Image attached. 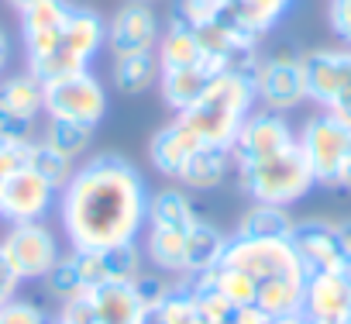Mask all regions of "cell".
<instances>
[{"mask_svg": "<svg viewBox=\"0 0 351 324\" xmlns=\"http://www.w3.org/2000/svg\"><path fill=\"white\" fill-rule=\"evenodd\" d=\"M148 183L134 162L100 152L80 162L59 190V224L73 252L134 245L148 218Z\"/></svg>", "mask_w": 351, "mask_h": 324, "instance_id": "obj_1", "label": "cell"}, {"mask_svg": "<svg viewBox=\"0 0 351 324\" xmlns=\"http://www.w3.org/2000/svg\"><path fill=\"white\" fill-rule=\"evenodd\" d=\"M258 107L255 100V86H252V73H214L207 80V86L200 90V97L180 111V117L204 145H224L231 148L234 135L241 131L245 117Z\"/></svg>", "mask_w": 351, "mask_h": 324, "instance_id": "obj_2", "label": "cell"}, {"mask_svg": "<svg viewBox=\"0 0 351 324\" xmlns=\"http://www.w3.org/2000/svg\"><path fill=\"white\" fill-rule=\"evenodd\" d=\"M234 173H238V187L252 197V204L293 207L296 200H303L317 187L300 145L282 148V152H276L269 159L248 162V166H238Z\"/></svg>", "mask_w": 351, "mask_h": 324, "instance_id": "obj_3", "label": "cell"}, {"mask_svg": "<svg viewBox=\"0 0 351 324\" xmlns=\"http://www.w3.org/2000/svg\"><path fill=\"white\" fill-rule=\"evenodd\" d=\"M104 49H107V18L100 11H93V8L73 4L69 18L62 25V38H59L56 52H49L45 59H38L28 69L45 83V80H56V76L93 69V62Z\"/></svg>", "mask_w": 351, "mask_h": 324, "instance_id": "obj_4", "label": "cell"}, {"mask_svg": "<svg viewBox=\"0 0 351 324\" xmlns=\"http://www.w3.org/2000/svg\"><path fill=\"white\" fill-rule=\"evenodd\" d=\"M296 145L317 187H341V173L351 159V124L330 111H317L296 128Z\"/></svg>", "mask_w": 351, "mask_h": 324, "instance_id": "obj_5", "label": "cell"}, {"mask_svg": "<svg viewBox=\"0 0 351 324\" xmlns=\"http://www.w3.org/2000/svg\"><path fill=\"white\" fill-rule=\"evenodd\" d=\"M107 107H110L107 86L93 69H80V73H69V76L45 80V117L97 128L107 117Z\"/></svg>", "mask_w": 351, "mask_h": 324, "instance_id": "obj_6", "label": "cell"}, {"mask_svg": "<svg viewBox=\"0 0 351 324\" xmlns=\"http://www.w3.org/2000/svg\"><path fill=\"white\" fill-rule=\"evenodd\" d=\"M0 255L18 283H42L66 252L59 248V238L45 221H28L8 228V235L0 238Z\"/></svg>", "mask_w": 351, "mask_h": 324, "instance_id": "obj_7", "label": "cell"}, {"mask_svg": "<svg viewBox=\"0 0 351 324\" xmlns=\"http://www.w3.org/2000/svg\"><path fill=\"white\" fill-rule=\"evenodd\" d=\"M252 86H255V100L265 111L276 114H293L300 111L310 93H306V73H303V52H272V56H258L255 69H252Z\"/></svg>", "mask_w": 351, "mask_h": 324, "instance_id": "obj_8", "label": "cell"}, {"mask_svg": "<svg viewBox=\"0 0 351 324\" xmlns=\"http://www.w3.org/2000/svg\"><path fill=\"white\" fill-rule=\"evenodd\" d=\"M306 93L320 111L337 114L351 124V49H313L303 52Z\"/></svg>", "mask_w": 351, "mask_h": 324, "instance_id": "obj_9", "label": "cell"}, {"mask_svg": "<svg viewBox=\"0 0 351 324\" xmlns=\"http://www.w3.org/2000/svg\"><path fill=\"white\" fill-rule=\"evenodd\" d=\"M224 266H234L248 273L252 279H272V276H306L296 248L289 238H245L231 235L224 248Z\"/></svg>", "mask_w": 351, "mask_h": 324, "instance_id": "obj_10", "label": "cell"}, {"mask_svg": "<svg viewBox=\"0 0 351 324\" xmlns=\"http://www.w3.org/2000/svg\"><path fill=\"white\" fill-rule=\"evenodd\" d=\"M59 207V187L49 183L38 170L28 162L14 170L0 190V221L8 224H28V221H45Z\"/></svg>", "mask_w": 351, "mask_h": 324, "instance_id": "obj_11", "label": "cell"}, {"mask_svg": "<svg viewBox=\"0 0 351 324\" xmlns=\"http://www.w3.org/2000/svg\"><path fill=\"white\" fill-rule=\"evenodd\" d=\"M296 145V128L289 121V114H276V111H265V107H255L241 131L234 135L231 141V155H234V170L238 166H248V162H258V159H269L282 148H293Z\"/></svg>", "mask_w": 351, "mask_h": 324, "instance_id": "obj_12", "label": "cell"}, {"mask_svg": "<svg viewBox=\"0 0 351 324\" xmlns=\"http://www.w3.org/2000/svg\"><path fill=\"white\" fill-rule=\"evenodd\" d=\"M158 38H162V18L155 14L152 4L124 0V4L110 14V21H107V49H110V56L155 52Z\"/></svg>", "mask_w": 351, "mask_h": 324, "instance_id": "obj_13", "label": "cell"}, {"mask_svg": "<svg viewBox=\"0 0 351 324\" xmlns=\"http://www.w3.org/2000/svg\"><path fill=\"white\" fill-rule=\"evenodd\" d=\"M69 0H35L21 14V42H25V59L28 66H35L38 59H45L49 52H56L59 38H62V25L69 18Z\"/></svg>", "mask_w": 351, "mask_h": 324, "instance_id": "obj_14", "label": "cell"}, {"mask_svg": "<svg viewBox=\"0 0 351 324\" xmlns=\"http://www.w3.org/2000/svg\"><path fill=\"white\" fill-rule=\"evenodd\" d=\"M300 314L310 324H344L351 317V283L344 273H310Z\"/></svg>", "mask_w": 351, "mask_h": 324, "instance_id": "obj_15", "label": "cell"}, {"mask_svg": "<svg viewBox=\"0 0 351 324\" xmlns=\"http://www.w3.org/2000/svg\"><path fill=\"white\" fill-rule=\"evenodd\" d=\"M289 242H293L306 276L310 273H337V269H344V252H341V242H337V228L330 221H320V218L296 221Z\"/></svg>", "mask_w": 351, "mask_h": 324, "instance_id": "obj_16", "label": "cell"}, {"mask_svg": "<svg viewBox=\"0 0 351 324\" xmlns=\"http://www.w3.org/2000/svg\"><path fill=\"white\" fill-rule=\"evenodd\" d=\"M73 262L83 276L86 286H100V283H114V279H134L141 273L145 252L141 245H114V248H90V252H73Z\"/></svg>", "mask_w": 351, "mask_h": 324, "instance_id": "obj_17", "label": "cell"}, {"mask_svg": "<svg viewBox=\"0 0 351 324\" xmlns=\"http://www.w3.org/2000/svg\"><path fill=\"white\" fill-rule=\"evenodd\" d=\"M204 141L180 121V117H172L165 128H158L148 141V162H152V170L162 176V180H180L183 166L190 162V155L200 148Z\"/></svg>", "mask_w": 351, "mask_h": 324, "instance_id": "obj_18", "label": "cell"}, {"mask_svg": "<svg viewBox=\"0 0 351 324\" xmlns=\"http://www.w3.org/2000/svg\"><path fill=\"white\" fill-rule=\"evenodd\" d=\"M0 114L32 128L45 114V83L28 66L0 76Z\"/></svg>", "mask_w": 351, "mask_h": 324, "instance_id": "obj_19", "label": "cell"}, {"mask_svg": "<svg viewBox=\"0 0 351 324\" xmlns=\"http://www.w3.org/2000/svg\"><path fill=\"white\" fill-rule=\"evenodd\" d=\"M83 297H86L97 324H134L141 307H145L131 279H114V283L86 286Z\"/></svg>", "mask_w": 351, "mask_h": 324, "instance_id": "obj_20", "label": "cell"}, {"mask_svg": "<svg viewBox=\"0 0 351 324\" xmlns=\"http://www.w3.org/2000/svg\"><path fill=\"white\" fill-rule=\"evenodd\" d=\"M231 173H234L231 148H224V145H200L190 155V162L183 166V173H180L176 183H183L186 190H197V194H207V190H217Z\"/></svg>", "mask_w": 351, "mask_h": 324, "instance_id": "obj_21", "label": "cell"}, {"mask_svg": "<svg viewBox=\"0 0 351 324\" xmlns=\"http://www.w3.org/2000/svg\"><path fill=\"white\" fill-rule=\"evenodd\" d=\"M141 252H145V259L158 273L176 276V279H186V231L145 224V231H141Z\"/></svg>", "mask_w": 351, "mask_h": 324, "instance_id": "obj_22", "label": "cell"}, {"mask_svg": "<svg viewBox=\"0 0 351 324\" xmlns=\"http://www.w3.org/2000/svg\"><path fill=\"white\" fill-rule=\"evenodd\" d=\"M293 4L296 0H228V14L224 18L262 42L293 11Z\"/></svg>", "mask_w": 351, "mask_h": 324, "instance_id": "obj_23", "label": "cell"}, {"mask_svg": "<svg viewBox=\"0 0 351 324\" xmlns=\"http://www.w3.org/2000/svg\"><path fill=\"white\" fill-rule=\"evenodd\" d=\"M197 221H200V214H197L193 200L186 197V190H180V187H162V190H152V194H148V218H145V224L190 231Z\"/></svg>", "mask_w": 351, "mask_h": 324, "instance_id": "obj_24", "label": "cell"}, {"mask_svg": "<svg viewBox=\"0 0 351 324\" xmlns=\"http://www.w3.org/2000/svg\"><path fill=\"white\" fill-rule=\"evenodd\" d=\"M224 248H228V235L217 224H210V221L200 218L186 231V279L217 269L221 259H224Z\"/></svg>", "mask_w": 351, "mask_h": 324, "instance_id": "obj_25", "label": "cell"}, {"mask_svg": "<svg viewBox=\"0 0 351 324\" xmlns=\"http://www.w3.org/2000/svg\"><path fill=\"white\" fill-rule=\"evenodd\" d=\"M207 80H210L207 66H204V62H197V66L162 69L155 86H158V93H162V104H165L172 114H180V111H186V107L200 97V90L207 86Z\"/></svg>", "mask_w": 351, "mask_h": 324, "instance_id": "obj_26", "label": "cell"}, {"mask_svg": "<svg viewBox=\"0 0 351 324\" xmlns=\"http://www.w3.org/2000/svg\"><path fill=\"white\" fill-rule=\"evenodd\" d=\"M158 73H162V66H158L155 52H124V56H114V62H110V83L128 97L155 86Z\"/></svg>", "mask_w": 351, "mask_h": 324, "instance_id": "obj_27", "label": "cell"}, {"mask_svg": "<svg viewBox=\"0 0 351 324\" xmlns=\"http://www.w3.org/2000/svg\"><path fill=\"white\" fill-rule=\"evenodd\" d=\"M303 286H306V276H272V279H262L255 303L272 321L293 317V314L303 310Z\"/></svg>", "mask_w": 351, "mask_h": 324, "instance_id": "obj_28", "label": "cell"}, {"mask_svg": "<svg viewBox=\"0 0 351 324\" xmlns=\"http://www.w3.org/2000/svg\"><path fill=\"white\" fill-rule=\"evenodd\" d=\"M155 56H158V66H162V69L204 62L197 32L186 28V25H180V21H172V18H169V25L162 28V38H158V45H155Z\"/></svg>", "mask_w": 351, "mask_h": 324, "instance_id": "obj_29", "label": "cell"}, {"mask_svg": "<svg viewBox=\"0 0 351 324\" xmlns=\"http://www.w3.org/2000/svg\"><path fill=\"white\" fill-rule=\"evenodd\" d=\"M293 214L289 207H276V204H252L241 218H238V231L245 238H293Z\"/></svg>", "mask_w": 351, "mask_h": 324, "instance_id": "obj_30", "label": "cell"}, {"mask_svg": "<svg viewBox=\"0 0 351 324\" xmlns=\"http://www.w3.org/2000/svg\"><path fill=\"white\" fill-rule=\"evenodd\" d=\"M28 166L38 170L49 183H56V187L62 190V187L69 183V176L76 173V159L56 152V148H52L49 141H42V138H32V145H28Z\"/></svg>", "mask_w": 351, "mask_h": 324, "instance_id": "obj_31", "label": "cell"}, {"mask_svg": "<svg viewBox=\"0 0 351 324\" xmlns=\"http://www.w3.org/2000/svg\"><path fill=\"white\" fill-rule=\"evenodd\" d=\"M38 138L49 141L56 152H62L69 159H80L90 148V141H93V128L90 124H76V121H56V117H49L45 121V131Z\"/></svg>", "mask_w": 351, "mask_h": 324, "instance_id": "obj_32", "label": "cell"}, {"mask_svg": "<svg viewBox=\"0 0 351 324\" xmlns=\"http://www.w3.org/2000/svg\"><path fill=\"white\" fill-rule=\"evenodd\" d=\"M42 286H45V293H49L59 307L86 293V283H83V276H80V269H76V262H73V255H69V252L56 262V269L42 279Z\"/></svg>", "mask_w": 351, "mask_h": 324, "instance_id": "obj_33", "label": "cell"}, {"mask_svg": "<svg viewBox=\"0 0 351 324\" xmlns=\"http://www.w3.org/2000/svg\"><path fill=\"white\" fill-rule=\"evenodd\" d=\"M210 279H214V286L228 297V303H234V307H248V303H255V297H258V279H252L248 273H241V269H234V266H217V269H210Z\"/></svg>", "mask_w": 351, "mask_h": 324, "instance_id": "obj_34", "label": "cell"}, {"mask_svg": "<svg viewBox=\"0 0 351 324\" xmlns=\"http://www.w3.org/2000/svg\"><path fill=\"white\" fill-rule=\"evenodd\" d=\"M224 14H228V0H176V8H172V21H180L193 32Z\"/></svg>", "mask_w": 351, "mask_h": 324, "instance_id": "obj_35", "label": "cell"}, {"mask_svg": "<svg viewBox=\"0 0 351 324\" xmlns=\"http://www.w3.org/2000/svg\"><path fill=\"white\" fill-rule=\"evenodd\" d=\"M162 324H207L186 290V279H176L172 293L162 300Z\"/></svg>", "mask_w": 351, "mask_h": 324, "instance_id": "obj_36", "label": "cell"}, {"mask_svg": "<svg viewBox=\"0 0 351 324\" xmlns=\"http://www.w3.org/2000/svg\"><path fill=\"white\" fill-rule=\"evenodd\" d=\"M0 324H56V317L35 303V300H25V297H11L0 303Z\"/></svg>", "mask_w": 351, "mask_h": 324, "instance_id": "obj_37", "label": "cell"}, {"mask_svg": "<svg viewBox=\"0 0 351 324\" xmlns=\"http://www.w3.org/2000/svg\"><path fill=\"white\" fill-rule=\"evenodd\" d=\"M28 145H32V138L28 141H18V138L0 135V190H4L8 176L28 162Z\"/></svg>", "mask_w": 351, "mask_h": 324, "instance_id": "obj_38", "label": "cell"}, {"mask_svg": "<svg viewBox=\"0 0 351 324\" xmlns=\"http://www.w3.org/2000/svg\"><path fill=\"white\" fill-rule=\"evenodd\" d=\"M327 25L334 38L351 49V0H327Z\"/></svg>", "mask_w": 351, "mask_h": 324, "instance_id": "obj_39", "label": "cell"}, {"mask_svg": "<svg viewBox=\"0 0 351 324\" xmlns=\"http://www.w3.org/2000/svg\"><path fill=\"white\" fill-rule=\"evenodd\" d=\"M131 283H134V290H138V297H141L145 307L162 303V300L172 293V286H176V283H169V279H162V276H148V273H138Z\"/></svg>", "mask_w": 351, "mask_h": 324, "instance_id": "obj_40", "label": "cell"}, {"mask_svg": "<svg viewBox=\"0 0 351 324\" xmlns=\"http://www.w3.org/2000/svg\"><path fill=\"white\" fill-rule=\"evenodd\" d=\"M11 59H14V42H11V35L4 32V25H0V76L8 73Z\"/></svg>", "mask_w": 351, "mask_h": 324, "instance_id": "obj_41", "label": "cell"}, {"mask_svg": "<svg viewBox=\"0 0 351 324\" xmlns=\"http://www.w3.org/2000/svg\"><path fill=\"white\" fill-rule=\"evenodd\" d=\"M334 228H337V242H341V252H344V259H351V218L337 221Z\"/></svg>", "mask_w": 351, "mask_h": 324, "instance_id": "obj_42", "label": "cell"}, {"mask_svg": "<svg viewBox=\"0 0 351 324\" xmlns=\"http://www.w3.org/2000/svg\"><path fill=\"white\" fill-rule=\"evenodd\" d=\"M0 286H11V290H18L21 283L14 279V273L8 269V262H4V255H0Z\"/></svg>", "mask_w": 351, "mask_h": 324, "instance_id": "obj_43", "label": "cell"}, {"mask_svg": "<svg viewBox=\"0 0 351 324\" xmlns=\"http://www.w3.org/2000/svg\"><path fill=\"white\" fill-rule=\"evenodd\" d=\"M341 187L351 190V159H348V166H344V173H341Z\"/></svg>", "mask_w": 351, "mask_h": 324, "instance_id": "obj_44", "label": "cell"}, {"mask_svg": "<svg viewBox=\"0 0 351 324\" xmlns=\"http://www.w3.org/2000/svg\"><path fill=\"white\" fill-rule=\"evenodd\" d=\"M8 4H11V8H14V11H25V8H28V4H35V0H8Z\"/></svg>", "mask_w": 351, "mask_h": 324, "instance_id": "obj_45", "label": "cell"}, {"mask_svg": "<svg viewBox=\"0 0 351 324\" xmlns=\"http://www.w3.org/2000/svg\"><path fill=\"white\" fill-rule=\"evenodd\" d=\"M341 273H344V279L351 283V259H344V269H341Z\"/></svg>", "mask_w": 351, "mask_h": 324, "instance_id": "obj_46", "label": "cell"}, {"mask_svg": "<svg viewBox=\"0 0 351 324\" xmlns=\"http://www.w3.org/2000/svg\"><path fill=\"white\" fill-rule=\"evenodd\" d=\"M138 4H155V0H138Z\"/></svg>", "mask_w": 351, "mask_h": 324, "instance_id": "obj_47", "label": "cell"}, {"mask_svg": "<svg viewBox=\"0 0 351 324\" xmlns=\"http://www.w3.org/2000/svg\"><path fill=\"white\" fill-rule=\"evenodd\" d=\"M56 324H59V321H56Z\"/></svg>", "mask_w": 351, "mask_h": 324, "instance_id": "obj_48", "label": "cell"}]
</instances>
